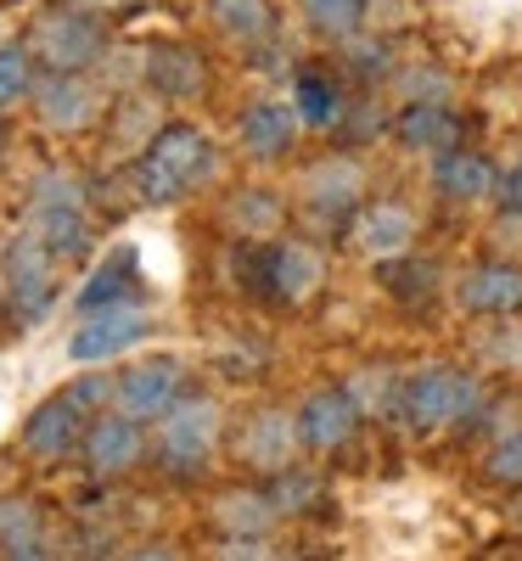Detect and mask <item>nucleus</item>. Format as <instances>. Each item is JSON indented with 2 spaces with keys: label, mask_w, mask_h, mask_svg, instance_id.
<instances>
[{
  "label": "nucleus",
  "mask_w": 522,
  "mask_h": 561,
  "mask_svg": "<svg viewBox=\"0 0 522 561\" xmlns=\"http://www.w3.org/2000/svg\"><path fill=\"white\" fill-rule=\"evenodd\" d=\"M214 174V140L197 124H163L135 163V192L147 203H174Z\"/></svg>",
  "instance_id": "1"
},
{
  "label": "nucleus",
  "mask_w": 522,
  "mask_h": 561,
  "mask_svg": "<svg viewBox=\"0 0 522 561\" xmlns=\"http://www.w3.org/2000/svg\"><path fill=\"white\" fill-rule=\"evenodd\" d=\"M484 410V377L461 365H416L399 382V415L416 433H444V427H466Z\"/></svg>",
  "instance_id": "2"
},
{
  "label": "nucleus",
  "mask_w": 522,
  "mask_h": 561,
  "mask_svg": "<svg viewBox=\"0 0 522 561\" xmlns=\"http://www.w3.org/2000/svg\"><path fill=\"white\" fill-rule=\"evenodd\" d=\"M320 275H326V264L309 242H248L242 248V287L259 304L293 309V304L315 298Z\"/></svg>",
  "instance_id": "3"
},
{
  "label": "nucleus",
  "mask_w": 522,
  "mask_h": 561,
  "mask_svg": "<svg viewBox=\"0 0 522 561\" xmlns=\"http://www.w3.org/2000/svg\"><path fill=\"white\" fill-rule=\"evenodd\" d=\"M214 438H219V404L180 393L158 415V466H169L174 478H197L203 466H208Z\"/></svg>",
  "instance_id": "4"
},
{
  "label": "nucleus",
  "mask_w": 522,
  "mask_h": 561,
  "mask_svg": "<svg viewBox=\"0 0 522 561\" xmlns=\"http://www.w3.org/2000/svg\"><path fill=\"white\" fill-rule=\"evenodd\" d=\"M360 421H365V404L354 388L343 382H326L315 393H304V404L293 410V427H298V444L315 449V455H338L354 444L360 433Z\"/></svg>",
  "instance_id": "5"
},
{
  "label": "nucleus",
  "mask_w": 522,
  "mask_h": 561,
  "mask_svg": "<svg viewBox=\"0 0 522 561\" xmlns=\"http://www.w3.org/2000/svg\"><path fill=\"white\" fill-rule=\"evenodd\" d=\"M107 51V28L90 12H52L34 28V57L52 62L57 73H79Z\"/></svg>",
  "instance_id": "6"
},
{
  "label": "nucleus",
  "mask_w": 522,
  "mask_h": 561,
  "mask_svg": "<svg viewBox=\"0 0 522 561\" xmlns=\"http://www.w3.org/2000/svg\"><path fill=\"white\" fill-rule=\"evenodd\" d=\"M84 427H90V410L73 393H57L23 421V449L34 466H63L84 444Z\"/></svg>",
  "instance_id": "7"
},
{
  "label": "nucleus",
  "mask_w": 522,
  "mask_h": 561,
  "mask_svg": "<svg viewBox=\"0 0 522 561\" xmlns=\"http://www.w3.org/2000/svg\"><path fill=\"white\" fill-rule=\"evenodd\" d=\"M455 304H461L466 314H484V320L522 314V264H506V259L466 264V270L455 275Z\"/></svg>",
  "instance_id": "8"
},
{
  "label": "nucleus",
  "mask_w": 522,
  "mask_h": 561,
  "mask_svg": "<svg viewBox=\"0 0 522 561\" xmlns=\"http://www.w3.org/2000/svg\"><path fill=\"white\" fill-rule=\"evenodd\" d=\"M52 264H57V253L45 248L39 230H23V237L12 242L7 275H12V309H18V320H39L45 309H52V298H57Z\"/></svg>",
  "instance_id": "9"
},
{
  "label": "nucleus",
  "mask_w": 522,
  "mask_h": 561,
  "mask_svg": "<svg viewBox=\"0 0 522 561\" xmlns=\"http://www.w3.org/2000/svg\"><path fill=\"white\" fill-rule=\"evenodd\" d=\"M84 466L97 478H118V472H135L140 460H147V433H140V421L124 415V410H102L97 421L84 427Z\"/></svg>",
  "instance_id": "10"
},
{
  "label": "nucleus",
  "mask_w": 522,
  "mask_h": 561,
  "mask_svg": "<svg viewBox=\"0 0 522 561\" xmlns=\"http://www.w3.org/2000/svg\"><path fill=\"white\" fill-rule=\"evenodd\" d=\"M180 393H185V370L174 359H147V365H129L113 382V410L135 415L140 427H147V421H158Z\"/></svg>",
  "instance_id": "11"
},
{
  "label": "nucleus",
  "mask_w": 522,
  "mask_h": 561,
  "mask_svg": "<svg viewBox=\"0 0 522 561\" xmlns=\"http://www.w3.org/2000/svg\"><path fill=\"white\" fill-rule=\"evenodd\" d=\"M427 180H433V197H444V203H484V197H495L500 169H495L489 152L455 140V147L433 152V169H427Z\"/></svg>",
  "instance_id": "12"
},
{
  "label": "nucleus",
  "mask_w": 522,
  "mask_h": 561,
  "mask_svg": "<svg viewBox=\"0 0 522 561\" xmlns=\"http://www.w3.org/2000/svg\"><path fill=\"white\" fill-rule=\"evenodd\" d=\"M388 129H394V140H399L405 152H444V147H455V140L466 135V124L450 107V96H410L394 113Z\"/></svg>",
  "instance_id": "13"
},
{
  "label": "nucleus",
  "mask_w": 522,
  "mask_h": 561,
  "mask_svg": "<svg viewBox=\"0 0 522 561\" xmlns=\"http://www.w3.org/2000/svg\"><path fill=\"white\" fill-rule=\"evenodd\" d=\"M360 185H365L360 163L338 147L331 158H320V163L304 174V203H309L315 214H326L331 225H349L354 208H360Z\"/></svg>",
  "instance_id": "14"
},
{
  "label": "nucleus",
  "mask_w": 522,
  "mask_h": 561,
  "mask_svg": "<svg viewBox=\"0 0 522 561\" xmlns=\"http://www.w3.org/2000/svg\"><path fill=\"white\" fill-rule=\"evenodd\" d=\"M147 332H152V325H147V314H140L135 304H107V309H90V320L73 332L68 354L73 359H113L129 343H140Z\"/></svg>",
  "instance_id": "15"
},
{
  "label": "nucleus",
  "mask_w": 522,
  "mask_h": 561,
  "mask_svg": "<svg viewBox=\"0 0 522 561\" xmlns=\"http://www.w3.org/2000/svg\"><path fill=\"white\" fill-rule=\"evenodd\" d=\"M236 140L248 158H287L298 140V113L287 102H248L236 118Z\"/></svg>",
  "instance_id": "16"
},
{
  "label": "nucleus",
  "mask_w": 522,
  "mask_h": 561,
  "mask_svg": "<svg viewBox=\"0 0 522 561\" xmlns=\"http://www.w3.org/2000/svg\"><path fill=\"white\" fill-rule=\"evenodd\" d=\"M242 455L248 466H259V472H287L293 455H298V427H293V415H281V410H264L248 421V433H242Z\"/></svg>",
  "instance_id": "17"
},
{
  "label": "nucleus",
  "mask_w": 522,
  "mask_h": 561,
  "mask_svg": "<svg viewBox=\"0 0 522 561\" xmlns=\"http://www.w3.org/2000/svg\"><path fill=\"white\" fill-rule=\"evenodd\" d=\"M147 84L163 102H192L208 84V68H203L197 51H185V45H158V51L147 57Z\"/></svg>",
  "instance_id": "18"
},
{
  "label": "nucleus",
  "mask_w": 522,
  "mask_h": 561,
  "mask_svg": "<svg viewBox=\"0 0 522 561\" xmlns=\"http://www.w3.org/2000/svg\"><path fill=\"white\" fill-rule=\"evenodd\" d=\"M349 230L360 237V248H371V253H405L410 248V237H416V214L405 208V203H365L354 219H349Z\"/></svg>",
  "instance_id": "19"
},
{
  "label": "nucleus",
  "mask_w": 522,
  "mask_h": 561,
  "mask_svg": "<svg viewBox=\"0 0 522 561\" xmlns=\"http://www.w3.org/2000/svg\"><path fill=\"white\" fill-rule=\"evenodd\" d=\"M293 113H298V124H309V129H331V124H338V113H343V84H338V73L304 68V73L293 79Z\"/></svg>",
  "instance_id": "20"
},
{
  "label": "nucleus",
  "mask_w": 522,
  "mask_h": 561,
  "mask_svg": "<svg viewBox=\"0 0 522 561\" xmlns=\"http://www.w3.org/2000/svg\"><path fill=\"white\" fill-rule=\"evenodd\" d=\"M39 113H45V124H57V129H79L90 113H97V96H90V84L79 73H57L52 68V79L39 84Z\"/></svg>",
  "instance_id": "21"
},
{
  "label": "nucleus",
  "mask_w": 522,
  "mask_h": 561,
  "mask_svg": "<svg viewBox=\"0 0 522 561\" xmlns=\"http://www.w3.org/2000/svg\"><path fill=\"white\" fill-rule=\"evenodd\" d=\"M383 293L394 304H433L439 298V264L416 253H388L383 259Z\"/></svg>",
  "instance_id": "22"
},
{
  "label": "nucleus",
  "mask_w": 522,
  "mask_h": 561,
  "mask_svg": "<svg viewBox=\"0 0 522 561\" xmlns=\"http://www.w3.org/2000/svg\"><path fill=\"white\" fill-rule=\"evenodd\" d=\"M298 12L331 45H349L354 34H365V0H298Z\"/></svg>",
  "instance_id": "23"
},
{
  "label": "nucleus",
  "mask_w": 522,
  "mask_h": 561,
  "mask_svg": "<svg viewBox=\"0 0 522 561\" xmlns=\"http://www.w3.org/2000/svg\"><path fill=\"white\" fill-rule=\"evenodd\" d=\"M34 230L45 237V248H52L57 259H79L84 242H90V225H84V214H79L73 203H45Z\"/></svg>",
  "instance_id": "24"
},
{
  "label": "nucleus",
  "mask_w": 522,
  "mask_h": 561,
  "mask_svg": "<svg viewBox=\"0 0 522 561\" xmlns=\"http://www.w3.org/2000/svg\"><path fill=\"white\" fill-rule=\"evenodd\" d=\"M0 556H45L34 500H0Z\"/></svg>",
  "instance_id": "25"
},
{
  "label": "nucleus",
  "mask_w": 522,
  "mask_h": 561,
  "mask_svg": "<svg viewBox=\"0 0 522 561\" xmlns=\"http://www.w3.org/2000/svg\"><path fill=\"white\" fill-rule=\"evenodd\" d=\"M135 293V253H113L97 275H90V287L79 293V309H107V304H124Z\"/></svg>",
  "instance_id": "26"
},
{
  "label": "nucleus",
  "mask_w": 522,
  "mask_h": 561,
  "mask_svg": "<svg viewBox=\"0 0 522 561\" xmlns=\"http://www.w3.org/2000/svg\"><path fill=\"white\" fill-rule=\"evenodd\" d=\"M484 483L489 489H511V494H522V427H511L506 438H495L489 449H484Z\"/></svg>",
  "instance_id": "27"
},
{
  "label": "nucleus",
  "mask_w": 522,
  "mask_h": 561,
  "mask_svg": "<svg viewBox=\"0 0 522 561\" xmlns=\"http://www.w3.org/2000/svg\"><path fill=\"white\" fill-rule=\"evenodd\" d=\"M214 18H219V28L242 34V39H253V34H270V28H275L270 0H214Z\"/></svg>",
  "instance_id": "28"
},
{
  "label": "nucleus",
  "mask_w": 522,
  "mask_h": 561,
  "mask_svg": "<svg viewBox=\"0 0 522 561\" xmlns=\"http://www.w3.org/2000/svg\"><path fill=\"white\" fill-rule=\"evenodd\" d=\"M29 79H34L29 45H0V107H12L18 96H29Z\"/></svg>",
  "instance_id": "29"
},
{
  "label": "nucleus",
  "mask_w": 522,
  "mask_h": 561,
  "mask_svg": "<svg viewBox=\"0 0 522 561\" xmlns=\"http://www.w3.org/2000/svg\"><path fill=\"white\" fill-rule=\"evenodd\" d=\"M343 68L354 73V79H388L394 73V57H388V39H349V57H343Z\"/></svg>",
  "instance_id": "30"
},
{
  "label": "nucleus",
  "mask_w": 522,
  "mask_h": 561,
  "mask_svg": "<svg viewBox=\"0 0 522 561\" xmlns=\"http://www.w3.org/2000/svg\"><path fill=\"white\" fill-rule=\"evenodd\" d=\"M495 203H500V214H522V163L500 169V180H495Z\"/></svg>",
  "instance_id": "31"
},
{
  "label": "nucleus",
  "mask_w": 522,
  "mask_h": 561,
  "mask_svg": "<svg viewBox=\"0 0 522 561\" xmlns=\"http://www.w3.org/2000/svg\"><path fill=\"white\" fill-rule=\"evenodd\" d=\"M68 393H73L84 410H97V404H107V399H113V382H107V377H84V382H73Z\"/></svg>",
  "instance_id": "32"
},
{
  "label": "nucleus",
  "mask_w": 522,
  "mask_h": 561,
  "mask_svg": "<svg viewBox=\"0 0 522 561\" xmlns=\"http://www.w3.org/2000/svg\"><path fill=\"white\" fill-rule=\"evenodd\" d=\"M0 147H7V118H0Z\"/></svg>",
  "instance_id": "33"
}]
</instances>
